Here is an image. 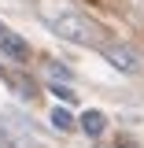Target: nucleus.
<instances>
[{
	"label": "nucleus",
	"instance_id": "f257e3e1",
	"mask_svg": "<svg viewBox=\"0 0 144 148\" xmlns=\"http://www.w3.org/2000/svg\"><path fill=\"white\" fill-rule=\"evenodd\" d=\"M48 26H52L63 41H74V45H89L92 37H96L92 26L78 15V11H55V15H48Z\"/></svg>",
	"mask_w": 144,
	"mask_h": 148
},
{
	"label": "nucleus",
	"instance_id": "f03ea898",
	"mask_svg": "<svg viewBox=\"0 0 144 148\" xmlns=\"http://www.w3.org/2000/svg\"><path fill=\"white\" fill-rule=\"evenodd\" d=\"M104 56H107V63H111V67H118L122 74H137V71H141L137 56L129 52V48H122V45H111V48H104Z\"/></svg>",
	"mask_w": 144,
	"mask_h": 148
},
{
	"label": "nucleus",
	"instance_id": "7ed1b4c3",
	"mask_svg": "<svg viewBox=\"0 0 144 148\" xmlns=\"http://www.w3.org/2000/svg\"><path fill=\"white\" fill-rule=\"evenodd\" d=\"M0 52L8 56V59H15V63H22V59L30 56V45L18 34H11V30H0Z\"/></svg>",
	"mask_w": 144,
	"mask_h": 148
},
{
	"label": "nucleus",
	"instance_id": "20e7f679",
	"mask_svg": "<svg viewBox=\"0 0 144 148\" xmlns=\"http://www.w3.org/2000/svg\"><path fill=\"white\" fill-rule=\"evenodd\" d=\"M104 126H107L104 111H85V115H81V130H85L89 137H100V133H104Z\"/></svg>",
	"mask_w": 144,
	"mask_h": 148
},
{
	"label": "nucleus",
	"instance_id": "39448f33",
	"mask_svg": "<svg viewBox=\"0 0 144 148\" xmlns=\"http://www.w3.org/2000/svg\"><path fill=\"white\" fill-rule=\"evenodd\" d=\"M52 126H55V130H70V126H74V115H70V111H63V108H55V111H52Z\"/></svg>",
	"mask_w": 144,
	"mask_h": 148
},
{
	"label": "nucleus",
	"instance_id": "423d86ee",
	"mask_svg": "<svg viewBox=\"0 0 144 148\" xmlns=\"http://www.w3.org/2000/svg\"><path fill=\"white\" fill-rule=\"evenodd\" d=\"M48 78H55V82H70V71H67V67H55V63H48Z\"/></svg>",
	"mask_w": 144,
	"mask_h": 148
}]
</instances>
